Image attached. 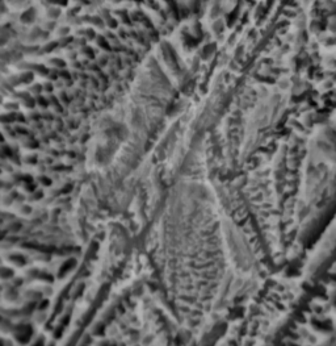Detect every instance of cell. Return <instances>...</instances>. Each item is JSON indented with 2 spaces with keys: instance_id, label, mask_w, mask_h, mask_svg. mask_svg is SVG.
Wrapping results in <instances>:
<instances>
[{
  "instance_id": "6da1fadb",
  "label": "cell",
  "mask_w": 336,
  "mask_h": 346,
  "mask_svg": "<svg viewBox=\"0 0 336 346\" xmlns=\"http://www.w3.org/2000/svg\"><path fill=\"white\" fill-rule=\"evenodd\" d=\"M75 263H76L75 259H70V261H67L66 263L61 267V270H59V275H61V276H62V275H65V274L67 273V271H70L71 269H74V266H75Z\"/></svg>"
}]
</instances>
